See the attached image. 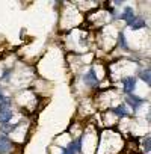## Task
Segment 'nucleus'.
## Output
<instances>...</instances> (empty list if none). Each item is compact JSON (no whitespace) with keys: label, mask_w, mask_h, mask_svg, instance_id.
I'll list each match as a JSON object with an SVG mask.
<instances>
[{"label":"nucleus","mask_w":151,"mask_h":154,"mask_svg":"<svg viewBox=\"0 0 151 154\" xmlns=\"http://www.w3.org/2000/svg\"><path fill=\"white\" fill-rule=\"evenodd\" d=\"M143 148H145L146 152H149V136H146V137L143 139Z\"/></svg>","instance_id":"nucleus-13"},{"label":"nucleus","mask_w":151,"mask_h":154,"mask_svg":"<svg viewBox=\"0 0 151 154\" xmlns=\"http://www.w3.org/2000/svg\"><path fill=\"white\" fill-rule=\"evenodd\" d=\"M85 80H86V82H92L91 85H95V83H98V80H97V77H95L94 71H89V72L85 75Z\"/></svg>","instance_id":"nucleus-10"},{"label":"nucleus","mask_w":151,"mask_h":154,"mask_svg":"<svg viewBox=\"0 0 151 154\" xmlns=\"http://www.w3.org/2000/svg\"><path fill=\"white\" fill-rule=\"evenodd\" d=\"M121 18L127 21V24L130 26V23L134 20V14H133V9L131 8H125V11L121 14Z\"/></svg>","instance_id":"nucleus-5"},{"label":"nucleus","mask_w":151,"mask_h":154,"mask_svg":"<svg viewBox=\"0 0 151 154\" xmlns=\"http://www.w3.org/2000/svg\"><path fill=\"white\" fill-rule=\"evenodd\" d=\"M125 101L133 107V109H137L142 103H143V100L142 98H137L136 95H127V98H125Z\"/></svg>","instance_id":"nucleus-4"},{"label":"nucleus","mask_w":151,"mask_h":154,"mask_svg":"<svg viewBox=\"0 0 151 154\" xmlns=\"http://www.w3.org/2000/svg\"><path fill=\"white\" fill-rule=\"evenodd\" d=\"M17 127H18V124H14V125H11V124H3V125H2V131H3V134H6V133L14 131Z\"/></svg>","instance_id":"nucleus-9"},{"label":"nucleus","mask_w":151,"mask_h":154,"mask_svg":"<svg viewBox=\"0 0 151 154\" xmlns=\"http://www.w3.org/2000/svg\"><path fill=\"white\" fill-rule=\"evenodd\" d=\"M122 86H124V92L125 94H133V91L136 89V77L130 75L122 79Z\"/></svg>","instance_id":"nucleus-1"},{"label":"nucleus","mask_w":151,"mask_h":154,"mask_svg":"<svg viewBox=\"0 0 151 154\" xmlns=\"http://www.w3.org/2000/svg\"><path fill=\"white\" fill-rule=\"evenodd\" d=\"M113 112H115L118 116H121V118H125V116H127V110H125V106H124V104H122V106L115 107V109H113Z\"/></svg>","instance_id":"nucleus-8"},{"label":"nucleus","mask_w":151,"mask_h":154,"mask_svg":"<svg viewBox=\"0 0 151 154\" xmlns=\"http://www.w3.org/2000/svg\"><path fill=\"white\" fill-rule=\"evenodd\" d=\"M130 27L133 29V30H137V29H142V27H145V21L142 20V18H136L134 17V20L130 23Z\"/></svg>","instance_id":"nucleus-6"},{"label":"nucleus","mask_w":151,"mask_h":154,"mask_svg":"<svg viewBox=\"0 0 151 154\" xmlns=\"http://www.w3.org/2000/svg\"><path fill=\"white\" fill-rule=\"evenodd\" d=\"M139 77L146 83V85H149V82H151V75H149V69H142L140 72H139Z\"/></svg>","instance_id":"nucleus-7"},{"label":"nucleus","mask_w":151,"mask_h":154,"mask_svg":"<svg viewBox=\"0 0 151 154\" xmlns=\"http://www.w3.org/2000/svg\"><path fill=\"white\" fill-rule=\"evenodd\" d=\"M119 45H121L122 48H125V50L128 48V45H127V42H125V36H124V33H122V32L119 33Z\"/></svg>","instance_id":"nucleus-12"},{"label":"nucleus","mask_w":151,"mask_h":154,"mask_svg":"<svg viewBox=\"0 0 151 154\" xmlns=\"http://www.w3.org/2000/svg\"><path fill=\"white\" fill-rule=\"evenodd\" d=\"M62 154H76V148H74V143L71 142L66 148H63V151H62Z\"/></svg>","instance_id":"nucleus-11"},{"label":"nucleus","mask_w":151,"mask_h":154,"mask_svg":"<svg viewBox=\"0 0 151 154\" xmlns=\"http://www.w3.org/2000/svg\"><path fill=\"white\" fill-rule=\"evenodd\" d=\"M146 154H149V152H146Z\"/></svg>","instance_id":"nucleus-15"},{"label":"nucleus","mask_w":151,"mask_h":154,"mask_svg":"<svg viewBox=\"0 0 151 154\" xmlns=\"http://www.w3.org/2000/svg\"><path fill=\"white\" fill-rule=\"evenodd\" d=\"M11 146H12V143H11L9 137H8L6 134H0V154L9 152Z\"/></svg>","instance_id":"nucleus-2"},{"label":"nucleus","mask_w":151,"mask_h":154,"mask_svg":"<svg viewBox=\"0 0 151 154\" xmlns=\"http://www.w3.org/2000/svg\"><path fill=\"white\" fill-rule=\"evenodd\" d=\"M12 119V110L6 109V110H0V124H8Z\"/></svg>","instance_id":"nucleus-3"},{"label":"nucleus","mask_w":151,"mask_h":154,"mask_svg":"<svg viewBox=\"0 0 151 154\" xmlns=\"http://www.w3.org/2000/svg\"><path fill=\"white\" fill-rule=\"evenodd\" d=\"M3 98H5V95H3V94H2V89H0V101H2V100H3Z\"/></svg>","instance_id":"nucleus-14"}]
</instances>
